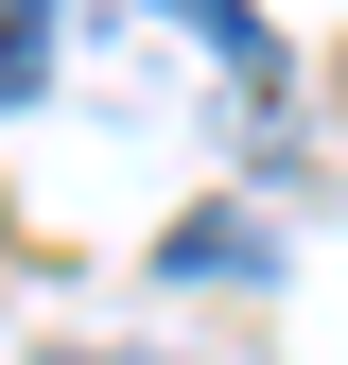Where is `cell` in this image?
<instances>
[{
    "instance_id": "3",
    "label": "cell",
    "mask_w": 348,
    "mask_h": 365,
    "mask_svg": "<svg viewBox=\"0 0 348 365\" xmlns=\"http://www.w3.org/2000/svg\"><path fill=\"white\" fill-rule=\"evenodd\" d=\"M35 70H53V0H0V105H35Z\"/></svg>"
},
{
    "instance_id": "4",
    "label": "cell",
    "mask_w": 348,
    "mask_h": 365,
    "mask_svg": "<svg viewBox=\"0 0 348 365\" xmlns=\"http://www.w3.org/2000/svg\"><path fill=\"white\" fill-rule=\"evenodd\" d=\"M53 365H105V348H53Z\"/></svg>"
},
{
    "instance_id": "2",
    "label": "cell",
    "mask_w": 348,
    "mask_h": 365,
    "mask_svg": "<svg viewBox=\"0 0 348 365\" xmlns=\"http://www.w3.org/2000/svg\"><path fill=\"white\" fill-rule=\"evenodd\" d=\"M157 261H174V279H261V261H279V244H261L244 209H192V226H174Z\"/></svg>"
},
{
    "instance_id": "1",
    "label": "cell",
    "mask_w": 348,
    "mask_h": 365,
    "mask_svg": "<svg viewBox=\"0 0 348 365\" xmlns=\"http://www.w3.org/2000/svg\"><path fill=\"white\" fill-rule=\"evenodd\" d=\"M140 18H174V35H192V53L227 70V87H279V35H261L244 0H140Z\"/></svg>"
}]
</instances>
